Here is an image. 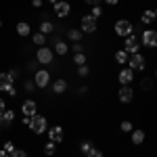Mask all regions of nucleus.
<instances>
[{
  "label": "nucleus",
  "instance_id": "obj_41",
  "mask_svg": "<svg viewBox=\"0 0 157 157\" xmlns=\"http://www.w3.org/2000/svg\"><path fill=\"white\" fill-rule=\"evenodd\" d=\"M48 2H52V4H55V2H59V0H48Z\"/></svg>",
  "mask_w": 157,
  "mask_h": 157
},
{
  "label": "nucleus",
  "instance_id": "obj_31",
  "mask_svg": "<svg viewBox=\"0 0 157 157\" xmlns=\"http://www.w3.org/2000/svg\"><path fill=\"white\" fill-rule=\"evenodd\" d=\"M4 151H6V153H9V155H11L13 151H15V145H13L11 140H9V143H4Z\"/></svg>",
  "mask_w": 157,
  "mask_h": 157
},
{
  "label": "nucleus",
  "instance_id": "obj_33",
  "mask_svg": "<svg viewBox=\"0 0 157 157\" xmlns=\"http://www.w3.org/2000/svg\"><path fill=\"white\" fill-rule=\"evenodd\" d=\"M73 52H75V55H78V52H84V46H82L80 42H75V44H73Z\"/></svg>",
  "mask_w": 157,
  "mask_h": 157
},
{
  "label": "nucleus",
  "instance_id": "obj_18",
  "mask_svg": "<svg viewBox=\"0 0 157 157\" xmlns=\"http://www.w3.org/2000/svg\"><path fill=\"white\" fill-rule=\"evenodd\" d=\"M17 34H19V36H29V25L25 23V21L17 23Z\"/></svg>",
  "mask_w": 157,
  "mask_h": 157
},
{
  "label": "nucleus",
  "instance_id": "obj_29",
  "mask_svg": "<svg viewBox=\"0 0 157 157\" xmlns=\"http://www.w3.org/2000/svg\"><path fill=\"white\" fill-rule=\"evenodd\" d=\"M140 86H143V88H145V90H149V88H151V86H153V82H151V78H145V80H143V82H140Z\"/></svg>",
  "mask_w": 157,
  "mask_h": 157
},
{
  "label": "nucleus",
  "instance_id": "obj_36",
  "mask_svg": "<svg viewBox=\"0 0 157 157\" xmlns=\"http://www.w3.org/2000/svg\"><path fill=\"white\" fill-rule=\"evenodd\" d=\"M86 4H90V6H98V2H101V0H84Z\"/></svg>",
  "mask_w": 157,
  "mask_h": 157
},
{
  "label": "nucleus",
  "instance_id": "obj_6",
  "mask_svg": "<svg viewBox=\"0 0 157 157\" xmlns=\"http://www.w3.org/2000/svg\"><path fill=\"white\" fill-rule=\"evenodd\" d=\"M124 50L128 52V55H134V52H138V38L130 34V36L126 38V44H124Z\"/></svg>",
  "mask_w": 157,
  "mask_h": 157
},
{
  "label": "nucleus",
  "instance_id": "obj_4",
  "mask_svg": "<svg viewBox=\"0 0 157 157\" xmlns=\"http://www.w3.org/2000/svg\"><path fill=\"white\" fill-rule=\"evenodd\" d=\"M36 61H38V63H42V65L52 63V50L46 48V46H40L38 52H36Z\"/></svg>",
  "mask_w": 157,
  "mask_h": 157
},
{
  "label": "nucleus",
  "instance_id": "obj_5",
  "mask_svg": "<svg viewBox=\"0 0 157 157\" xmlns=\"http://www.w3.org/2000/svg\"><path fill=\"white\" fill-rule=\"evenodd\" d=\"M128 65H130L132 71H140V69H145V57L138 55V52H134L132 57L128 59Z\"/></svg>",
  "mask_w": 157,
  "mask_h": 157
},
{
  "label": "nucleus",
  "instance_id": "obj_8",
  "mask_svg": "<svg viewBox=\"0 0 157 157\" xmlns=\"http://www.w3.org/2000/svg\"><path fill=\"white\" fill-rule=\"evenodd\" d=\"M34 82H36L38 88H46L50 82V73L46 71V69H40V71L36 73V78H34Z\"/></svg>",
  "mask_w": 157,
  "mask_h": 157
},
{
  "label": "nucleus",
  "instance_id": "obj_12",
  "mask_svg": "<svg viewBox=\"0 0 157 157\" xmlns=\"http://www.w3.org/2000/svg\"><path fill=\"white\" fill-rule=\"evenodd\" d=\"M117 78H120V82H121L124 86H128V84H130V82L134 80V71L130 69V67H128V69H121Z\"/></svg>",
  "mask_w": 157,
  "mask_h": 157
},
{
  "label": "nucleus",
  "instance_id": "obj_37",
  "mask_svg": "<svg viewBox=\"0 0 157 157\" xmlns=\"http://www.w3.org/2000/svg\"><path fill=\"white\" fill-rule=\"evenodd\" d=\"M4 109H6V105H4V101H2V98H0V115H2V113H4Z\"/></svg>",
  "mask_w": 157,
  "mask_h": 157
},
{
  "label": "nucleus",
  "instance_id": "obj_40",
  "mask_svg": "<svg viewBox=\"0 0 157 157\" xmlns=\"http://www.w3.org/2000/svg\"><path fill=\"white\" fill-rule=\"evenodd\" d=\"M107 4H117V0H105Z\"/></svg>",
  "mask_w": 157,
  "mask_h": 157
},
{
  "label": "nucleus",
  "instance_id": "obj_22",
  "mask_svg": "<svg viewBox=\"0 0 157 157\" xmlns=\"http://www.w3.org/2000/svg\"><path fill=\"white\" fill-rule=\"evenodd\" d=\"M69 40H73V42H78L80 38H82V29H69Z\"/></svg>",
  "mask_w": 157,
  "mask_h": 157
},
{
  "label": "nucleus",
  "instance_id": "obj_24",
  "mask_svg": "<svg viewBox=\"0 0 157 157\" xmlns=\"http://www.w3.org/2000/svg\"><path fill=\"white\" fill-rule=\"evenodd\" d=\"M44 40H46V36H44L42 32H38V34H34V42H36L38 46H42V44H44Z\"/></svg>",
  "mask_w": 157,
  "mask_h": 157
},
{
  "label": "nucleus",
  "instance_id": "obj_43",
  "mask_svg": "<svg viewBox=\"0 0 157 157\" xmlns=\"http://www.w3.org/2000/svg\"><path fill=\"white\" fill-rule=\"evenodd\" d=\"M0 130H2V124H0Z\"/></svg>",
  "mask_w": 157,
  "mask_h": 157
},
{
  "label": "nucleus",
  "instance_id": "obj_14",
  "mask_svg": "<svg viewBox=\"0 0 157 157\" xmlns=\"http://www.w3.org/2000/svg\"><path fill=\"white\" fill-rule=\"evenodd\" d=\"M13 86V80L9 73H0V90H9Z\"/></svg>",
  "mask_w": 157,
  "mask_h": 157
},
{
  "label": "nucleus",
  "instance_id": "obj_25",
  "mask_svg": "<svg viewBox=\"0 0 157 157\" xmlns=\"http://www.w3.org/2000/svg\"><path fill=\"white\" fill-rule=\"evenodd\" d=\"M73 63H78V65H86V55H84V52H78V55L73 57Z\"/></svg>",
  "mask_w": 157,
  "mask_h": 157
},
{
  "label": "nucleus",
  "instance_id": "obj_16",
  "mask_svg": "<svg viewBox=\"0 0 157 157\" xmlns=\"http://www.w3.org/2000/svg\"><path fill=\"white\" fill-rule=\"evenodd\" d=\"M65 88H67V82H65V80H57V82L52 84V90H55L57 94H63V92H65Z\"/></svg>",
  "mask_w": 157,
  "mask_h": 157
},
{
  "label": "nucleus",
  "instance_id": "obj_20",
  "mask_svg": "<svg viewBox=\"0 0 157 157\" xmlns=\"http://www.w3.org/2000/svg\"><path fill=\"white\" fill-rule=\"evenodd\" d=\"M115 61L117 63H128V52L126 50H117L115 52Z\"/></svg>",
  "mask_w": 157,
  "mask_h": 157
},
{
  "label": "nucleus",
  "instance_id": "obj_23",
  "mask_svg": "<svg viewBox=\"0 0 157 157\" xmlns=\"http://www.w3.org/2000/svg\"><path fill=\"white\" fill-rule=\"evenodd\" d=\"M67 48H69V46H67L65 42H57V46H55V52H57V55H65V52H67Z\"/></svg>",
  "mask_w": 157,
  "mask_h": 157
},
{
  "label": "nucleus",
  "instance_id": "obj_15",
  "mask_svg": "<svg viewBox=\"0 0 157 157\" xmlns=\"http://www.w3.org/2000/svg\"><path fill=\"white\" fill-rule=\"evenodd\" d=\"M13 117H15V113H13V111H9V109H4V113L0 115V124H2V126H11V124H13Z\"/></svg>",
  "mask_w": 157,
  "mask_h": 157
},
{
  "label": "nucleus",
  "instance_id": "obj_39",
  "mask_svg": "<svg viewBox=\"0 0 157 157\" xmlns=\"http://www.w3.org/2000/svg\"><path fill=\"white\" fill-rule=\"evenodd\" d=\"M0 157H9V153H6V151L2 149V151H0Z\"/></svg>",
  "mask_w": 157,
  "mask_h": 157
},
{
  "label": "nucleus",
  "instance_id": "obj_26",
  "mask_svg": "<svg viewBox=\"0 0 157 157\" xmlns=\"http://www.w3.org/2000/svg\"><path fill=\"white\" fill-rule=\"evenodd\" d=\"M55 145H57V143L48 140V143H46V147H44V155H52V153H55Z\"/></svg>",
  "mask_w": 157,
  "mask_h": 157
},
{
  "label": "nucleus",
  "instance_id": "obj_9",
  "mask_svg": "<svg viewBox=\"0 0 157 157\" xmlns=\"http://www.w3.org/2000/svg\"><path fill=\"white\" fill-rule=\"evenodd\" d=\"M117 97H120L121 103H130V101L134 98V90L130 88V86H124L120 92H117Z\"/></svg>",
  "mask_w": 157,
  "mask_h": 157
},
{
  "label": "nucleus",
  "instance_id": "obj_35",
  "mask_svg": "<svg viewBox=\"0 0 157 157\" xmlns=\"http://www.w3.org/2000/svg\"><path fill=\"white\" fill-rule=\"evenodd\" d=\"M78 71H80V75H88V67H86V65H80Z\"/></svg>",
  "mask_w": 157,
  "mask_h": 157
},
{
  "label": "nucleus",
  "instance_id": "obj_10",
  "mask_svg": "<svg viewBox=\"0 0 157 157\" xmlns=\"http://www.w3.org/2000/svg\"><path fill=\"white\" fill-rule=\"evenodd\" d=\"M46 132H48V138L52 143H61V140H63V128H61V126H55V128H50Z\"/></svg>",
  "mask_w": 157,
  "mask_h": 157
},
{
  "label": "nucleus",
  "instance_id": "obj_30",
  "mask_svg": "<svg viewBox=\"0 0 157 157\" xmlns=\"http://www.w3.org/2000/svg\"><path fill=\"white\" fill-rule=\"evenodd\" d=\"M11 157H27V153H25V151H21V149H15V151L11 153Z\"/></svg>",
  "mask_w": 157,
  "mask_h": 157
},
{
  "label": "nucleus",
  "instance_id": "obj_13",
  "mask_svg": "<svg viewBox=\"0 0 157 157\" xmlns=\"http://www.w3.org/2000/svg\"><path fill=\"white\" fill-rule=\"evenodd\" d=\"M21 113L23 115H29V117L36 115V103L34 101H25L23 105H21Z\"/></svg>",
  "mask_w": 157,
  "mask_h": 157
},
{
  "label": "nucleus",
  "instance_id": "obj_45",
  "mask_svg": "<svg viewBox=\"0 0 157 157\" xmlns=\"http://www.w3.org/2000/svg\"><path fill=\"white\" fill-rule=\"evenodd\" d=\"M155 17H157V11H155Z\"/></svg>",
  "mask_w": 157,
  "mask_h": 157
},
{
  "label": "nucleus",
  "instance_id": "obj_3",
  "mask_svg": "<svg viewBox=\"0 0 157 157\" xmlns=\"http://www.w3.org/2000/svg\"><path fill=\"white\" fill-rule=\"evenodd\" d=\"M132 32H134L132 23H130V21H126V19H120V21L115 23V34H117V36L128 38L130 34H132Z\"/></svg>",
  "mask_w": 157,
  "mask_h": 157
},
{
  "label": "nucleus",
  "instance_id": "obj_7",
  "mask_svg": "<svg viewBox=\"0 0 157 157\" xmlns=\"http://www.w3.org/2000/svg\"><path fill=\"white\" fill-rule=\"evenodd\" d=\"M82 32H86V34L97 32V19H94V17H90V15L82 17Z\"/></svg>",
  "mask_w": 157,
  "mask_h": 157
},
{
  "label": "nucleus",
  "instance_id": "obj_21",
  "mask_svg": "<svg viewBox=\"0 0 157 157\" xmlns=\"http://www.w3.org/2000/svg\"><path fill=\"white\" fill-rule=\"evenodd\" d=\"M52 29H55V27H52V23H50V21H44V23L40 25V32H42L44 36H46V34H50Z\"/></svg>",
  "mask_w": 157,
  "mask_h": 157
},
{
  "label": "nucleus",
  "instance_id": "obj_42",
  "mask_svg": "<svg viewBox=\"0 0 157 157\" xmlns=\"http://www.w3.org/2000/svg\"><path fill=\"white\" fill-rule=\"evenodd\" d=\"M155 80H157V71H155Z\"/></svg>",
  "mask_w": 157,
  "mask_h": 157
},
{
  "label": "nucleus",
  "instance_id": "obj_11",
  "mask_svg": "<svg viewBox=\"0 0 157 157\" xmlns=\"http://www.w3.org/2000/svg\"><path fill=\"white\" fill-rule=\"evenodd\" d=\"M69 11H71V6H69L67 2H63V0L55 2V13H57L59 17H65V15H69Z\"/></svg>",
  "mask_w": 157,
  "mask_h": 157
},
{
  "label": "nucleus",
  "instance_id": "obj_38",
  "mask_svg": "<svg viewBox=\"0 0 157 157\" xmlns=\"http://www.w3.org/2000/svg\"><path fill=\"white\" fill-rule=\"evenodd\" d=\"M9 75H11V80H15V78H17V71H15V69H11V71H9Z\"/></svg>",
  "mask_w": 157,
  "mask_h": 157
},
{
  "label": "nucleus",
  "instance_id": "obj_2",
  "mask_svg": "<svg viewBox=\"0 0 157 157\" xmlns=\"http://www.w3.org/2000/svg\"><path fill=\"white\" fill-rule=\"evenodd\" d=\"M140 40H143V46H147V48H155L157 46V32L155 29H145L143 36H140Z\"/></svg>",
  "mask_w": 157,
  "mask_h": 157
},
{
  "label": "nucleus",
  "instance_id": "obj_19",
  "mask_svg": "<svg viewBox=\"0 0 157 157\" xmlns=\"http://www.w3.org/2000/svg\"><path fill=\"white\" fill-rule=\"evenodd\" d=\"M153 19H155V11H145L143 17H140L143 23H153Z\"/></svg>",
  "mask_w": 157,
  "mask_h": 157
},
{
  "label": "nucleus",
  "instance_id": "obj_1",
  "mask_svg": "<svg viewBox=\"0 0 157 157\" xmlns=\"http://www.w3.org/2000/svg\"><path fill=\"white\" fill-rule=\"evenodd\" d=\"M29 130L34 134H44L48 130V121L44 115H32V121H29Z\"/></svg>",
  "mask_w": 157,
  "mask_h": 157
},
{
  "label": "nucleus",
  "instance_id": "obj_28",
  "mask_svg": "<svg viewBox=\"0 0 157 157\" xmlns=\"http://www.w3.org/2000/svg\"><path fill=\"white\" fill-rule=\"evenodd\" d=\"M124 132H132V124L130 121H121V126H120Z\"/></svg>",
  "mask_w": 157,
  "mask_h": 157
},
{
  "label": "nucleus",
  "instance_id": "obj_34",
  "mask_svg": "<svg viewBox=\"0 0 157 157\" xmlns=\"http://www.w3.org/2000/svg\"><path fill=\"white\" fill-rule=\"evenodd\" d=\"M80 149H82V153H88V151L92 149V145H90V143H82V147H80Z\"/></svg>",
  "mask_w": 157,
  "mask_h": 157
},
{
  "label": "nucleus",
  "instance_id": "obj_32",
  "mask_svg": "<svg viewBox=\"0 0 157 157\" xmlns=\"http://www.w3.org/2000/svg\"><path fill=\"white\" fill-rule=\"evenodd\" d=\"M101 15H103V11H101L98 6H94V9H92V13H90V17H94V19H98Z\"/></svg>",
  "mask_w": 157,
  "mask_h": 157
},
{
  "label": "nucleus",
  "instance_id": "obj_44",
  "mask_svg": "<svg viewBox=\"0 0 157 157\" xmlns=\"http://www.w3.org/2000/svg\"><path fill=\"white\" fill-rule=\"evenodd\" d=\"M0 27H2V21H0Z\"/></svg>",
  "mask_w": 157,
  "mask_h": 157
},
{
  "label": "nucleus",
  "instance_id": "obj_27",
  "mask_svg": "<svg viewBox=\"0 0 157 157\" xmlns=\"http://www.w3.org/2000/svg\"><path fill=\"white\" fill-rule=\"evenodd\" d=\"M86 157H103V153H101V149H94V147H92V149L86 153Z\"/></svg>",
  "mask_w": 157,
  "mask_h": 157
},
{
  "label": "nucleus",
  "instance_id": "obj_17",
  "mask_svg": "<svg viewBox=\"0 0 157 157\" xmlns=\"http://www.w3.org/2000/svg\"><path fill=\"white\" fill-rule=\"evenodd\" d=\"M145 140V132L143 130H132V143L134 145H140Z\"/></svg>",
  "mask_w": 157,
  "mask_h": 157
}]
</instances>
